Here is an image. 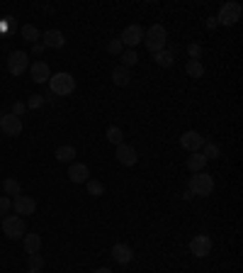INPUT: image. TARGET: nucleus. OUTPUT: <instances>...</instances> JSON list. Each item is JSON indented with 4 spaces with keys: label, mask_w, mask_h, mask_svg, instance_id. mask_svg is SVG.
I'll use <instances>...</instances> for the list:
<instances>
[{
    "label": "nucleus",
    "mask_w": 243,
    "mask_h": 273,
    "mask_svg": "<svg viewBox=\"0 0 243 273\" xmlns=\"http://www.w3.org/2000/svg\"><path fill=\"white\" fill-rule=\"evenodd\" d=\"M166 39H168V32H166L163 25H151L144 32V44L149 49V54H156L160 49H166Z\"/></svg>",
    "instance_id": "obj_1"
},
{
    "label": "nucleus",
    "mask_w": 243,
    "mask_h": 273,
    "mask_svg": "<svg viewBox=\"0 0 243 273\" xmlns=\"http://www.w3.org/2000/svg\"><path fill=\"white\" fill-rule=\"evenodd\" d=\"M49 88H51V93H54V95L66 98V95H71L75 90V78L71 74H66V71L54 74L51 78H49Z\"/></svg>",
    "instance_id": "obj_2"
},
{
    "label": "nucleus",
    "mask_w": 243,
    "mask_h": 273,
    "mask_svg": "<svg viewBox=\"0 0 243 273\" xmlns=\"http://www.w3.org/2000/svg\"><path fill=\"white\" fill-rule=\"evenodd\" d=\"M212 190H214V178H212L209 173H195V176L190 178V193L197 195V198L212 195Z\"/></svg>",
    "instance_id": "obj_3"
},
{
    "label": "nucleus",
    "mask_w": 243,
    "mask_h": 273,
    "mask_svg": "<svg viewBox=\"0 0 243 273\" xmlns=\"http://www.w3.org/2000/svg\"><path fill=\"white\" fill-rule=\"evenodd\" d=\"M241 12H243L241 3H236V0H229V3H224V5H221L216 22H219V25H224V27H234L236 22L241 20Z\"/></svg>",
    "instance_id": "obj_4"
},
{
    "label": "nucleus",
    "mask_w": 243,
    "mask_h": 273,
    "mask_svg": "<svg viewBox=\"0 0 243 273\" xmlns=\"http://www.w3.org/2000/svg\"><path fill=\"white\" fill-rule=\"evenodd\" d=\"M0 229L5 232V236L8 239H22L25 236V220L17 215H8L5 220H0Z\"/></svg>",
    "instance_id": "obj_5"
},
{
    "label": "nucleus",
    "mask_w": 243,
    "mask_h": 273,
    "mask_svg": "<svg viewBox=\"0 0 243 273\" xmlns=\"http://www.w3.org/2000/svg\"><path fill=\"white\" fill-rule=\"evenodd\" d=\"M29 68V57H27V51H12L8 57V71L12 76H22L25 71Z\"/></svg>",
    "instance_id": "obj_6"
},
{
    "label": "nucleus",
    "mask_w": 243,
    "mask_h": 273,
    "mask_svg": "<svg viewBox=\"0 0 243 273\" xmlns=\"http://www.w3.org/2000/svg\"><path fill=\"white\" fill-rule=\"evenodd\" d=\"M180 147L185 151H190V154H195V151H199L205 147V137L199 132H195V130H187V132L180 134Z\"/></svg>",
    "instance_id": "obj_7"
},
{
    "label": "nucleus",
    "mask_w": 243,
    "mask_h": 273,
    "mask_svg": "<svg viewBox=\"0 0 243 273\" xmlns=\"http://www.w3.org/2000/svg\"><path fill=\"white\" fill-rule=\"evenodd\" d=\"M119 42L127 49H134L136 44H141V42H144V27H141V25H129V27H124Z\"/></svg>",
    "instance_id": "obj_8"
},
{
    "label": "nucleus",
    "mask_w": 243,
    "mask_h": 273,
    "mask_svg": "<svg viewBox=\"0 0 243 273\" xmlns=\"http://www.w3.org/2000/svg\"><path fill=\"white\" fill-rule=\"evenodd\" d=\"M190 251H192V256H197V259H205V256L212 254V239L207 234H197L190 239Z\"/></svg>",
    "instance_id": "obj_9"
},
{
    "label": "nucleus",
    "mask_w": 243,
    "mask_h": 273,
    "mask_svg": "<svg viewBox=\"0 0 243 273\" xmlns=\"http://www.w3.org/2000/svg\"><path fill=\"white\" fill-rule=\"evenodd\" d=\"M0 132L5 134V137H19L22 134V120L15 117V115H3L0 117Z\"/></svg>",
    "instance_id": "obj_10"
},
{
    "label": "nucleus",
    "mask_w": 243,
    "mask_h": 273,
    "mask_svg": "<svg viewBox=\"0 0 243 273\" xmlns=\"http://www.w3.org/2000/svg\"><path fill=\"white\" fill-rule=\"evenodd\" d=\"M29 76H32V81H34V83H49V78H51V68H49L47 61H34V64L29 66Z\"/></svg>",
    "instance_id": "obj_11"
},
{
    "label": "nucleus",
    "mask_w": 243,
    "mask_h": 273,
    "mask_svg": "<svg viewBox=\"0 0 243 273\" xmlns=\"http://www.w3.org/2000/svg\"><path fill=\"white\" fill-rule=\"evenodd\" d=\"M42 44H44V49H61L66 44V37L61 29H49V32H44L42 34Z\"/></svg>",
    "instance_id": "obj_12"
},
{
    "label": "nucleus",
    "mask_w": 243,
    "mask_h": 273,
    "mask_svg": "<svg viewBox=\"0 0 243 273\" xmlns=\"http://www.w3.org/2000/svg\"><path fill=\"white\" fill-rule=\"evenodd\" d=\"M112 259L119 266H127V264H131V259H134V251H131L129 244H121V242H117V244H112Z\"/></svg>",
    "instance_id": "obj_13"
},
{
    "label": "nucleus",
    "mask_w": 243,
    "mask_h": 273,
    "mask_svg": "<svg viewBox=\"0 0 243 273\" xmlns=\"http://www.w3.org/2000/svg\"><path fill=\"white\" fill-rule=\"evenodd\" d=\"M117 161H119L121 166H134V163L139 161V154H136V149L129 147V144H119V147H117Z\"/></svg>",
    "instance_id": "obj_14"
},
{
    "label": "nucleus",
    "mask_w": 243,
    "mask_h": 273,
    "mask_svg": "<svg viewBox=\"0 0 243 273\" xmlns=\"http://www.w3.org/2000/svg\"><path fill=\"white\" fill-rule=\"evenodd\" d=\"M12 207H15V212H17V215H34V210H37V200L27 198V195H17V198L12 200Z\"/></svg>",
    "instance_id": "obj_15"
},
{
    "label": "nucleus",
    "mask_w": 243,
    "mask_h": 273,
    "mask_svg": "<svg viewBox=\"0 0 243 273\" xmlns=\"http://www.w3.org/2000/svg\"><path fill=\"white\" fill-rule=\"evenodd\" d=\"M22 249H25V254H39V249H42V236L37 232H32V234H25L22 236Z\"/></svg>",
    "instance_id": "obj_16"
},
{
    "label": "nucleus",
    "mask_w": 243,
    "mask_h": 273,
    "mask_svg": "<svg viewBox=\"0 0 243 273\" xmlns=\"http://www.w3.org/2000/svg\"><path fill=\"white\" fill-rule=\"evenodd\" d=\"M68 178L73 180V183H85V180L90 178V171L85 163H71V169H68Z\"/></svg>",
    "instance_id": "obj_17"
},
{
    "label": "nucleus",
    "mask_w": 243,
    "mask_h": 273,
    "mask_svg": "<svg viewBox=\"0 0 243 273\" xmlns=\"http://www.w3.org/2000/svg\"><path fill=\"white\" fill-rule=\"evenodd\" d=\"M153 61H156L160 68H170L173 64H175V54H173L170 49H160V51L153 54Z\"/></svg>",
    "instance_id": "obj_18"
},
{
    "label": "nucleus",
    "mask_w": 243,
    "mask_h": 273,
    "mask_svg": "<svg viewBox=\"0 0 243 273\" xmlns=\"http://www.w3.org/2000/svg\"><path fill=\"white\" fill-rule=\"evenodd\" d=\"M205 166H207V159L202 156V151H195V154L187 156V169L192 171V173H202Z\"/></svg>",
    "instance_id": "obj_19"
},
{
    "label": "nucleus",
    "mask_w": 243,
    "mask_h": 273,
    "mask_svg": "<svg viewBox=\"0 0 243 273\" xmlns=\"http://www.w3.org/2000/svg\"><path fill=\"white\" fill-rule=\"evenodd\" d=\"M112 83H114V85H119V88H124V85H129V83H131L129 68H124V66L112 68Z\"/></svg>",
    "instance_id": "obj_20"
},
{
    "label": "nucleus",
    "mask_w": 243,
    "mask_h": 273,
    "mask_svg": "<svg viewBox=\"0 0 243 273\" xmlns=\"http://www.w3.org/2000/svg\"><path fill=\"white\" fill-rule=\"evenodd\" d=\"M56 159L61 161V163H73L75 147H73V144H61V147L56 149Z\"/></svg>",
    "instance_id": "obj_21"
},
{
    "label": "nucleus",
    "mask_w": 243,
    "mask_h": 273,
    "mask_svg": "<svg viewBox=\"0 0 243 273\" xmlns=\"http://www.w3.org/2000/svg\"><path fill=\"white\" fill-rule=\"evenodd\" d=\"M185 71L190 78H202V76H205V64H202V61H195V59H187Z\"/></svg>",
    "instance_id": "obj_22"
},
{
    "label": "nucleus",
    "mask_w": 243,
    "mask_h": 273,
    "mask_svg": "<svg viewBox=\"0 0 243 273\" xmlns=\"http://www.w3.org/2000/svg\"><path fill=\"white\" fill-rule=\"evenodd\" d=\"M22 39H27V42H32V44H37V42H42V32H39L34 25H22Z\"/></svg>",
    "instance_id": "obj_23"
},
{
    "label": "nucleus",
    "mask_w": 243,
    "mask_h": 273,
    "mask_svg": "<svg viewBox=\"0 0 243 273\" xmlns=\"http://www.w3.org/2000/svg\"><path fill=\"white\" fill-rule=\"evenodd\" d=\"M85 188H88V195H93V198H100V195H105V186L100 183V180H95V178H88V180H85Z\"/></svg>",
    "instance_id": "obj_24"
},
{
    "label": "nucleus",
    "mask_w": 243,
    "mask_h": 273,
    "mask_svg": "<svg viewBox=\"0 0 243 273\" xmlns=\"http://www.w3.org/2000/svg\"><path fill=\"white\" fill-rule=\"evenodd\" d=\"M202 156H205L207 161H209V159H219V156H221L219 144H214V141H205V147H202Z\"/></svg>",
    "instance_id": "obj_25"
},
{
    "label": "nucleus",
    "mask_w": 243,
    "mask_h": 273,
    "mask_svg": "<svg viewBox=\"0 0 243 273\" xmlns=\"http://www.w3.org/2000/svg\"><path fill=\"white\" fill-rule=\"evenodd\" d=\"M119 57H121V66H124V68L136 66V64H139V54H136L134 49H124Z\"/></svg>",
    "instance_id": "obj_26"
},
{
    "label": "nucleus",
    "mask_w": 243,
    "mask_h": 273,
    "mask_svg": "<svg viewBox=\"0 0 243 273\" xmlns=\"http://www.w3.org/2000/svg\"><path fill=\"white\" fill-rule=\"evenodd\" d=\"M105 137H107V141H110V144H114V147H119V144H124V132H121L119 127H107V132H105Z\"/></svg>",
    "instance_id": "obj_27"
},
{
    "label": "nucleus",
    "mask_w": 243,
    "mask_h": 273,
    "mask_svg": "<svg viewBox=\"0 0 243 273\" xmlns=\"http://www.w3.org/2000/svg\"><path fill=\"white\" fill-rule=\"evenodd\" d=\"M3 190H5V195H8V198H12V195L17 198V195H19V183L15 178H5V180H3Z\"/></svg>",
    "instance_id": "obj_28"
},
{
    "label": "nucleus",
    "mask_w": 243,
    "mask_h": 273,
    "mask_svg": "<svg viewBox=\"0 0 243 273\" xmlns=\"http://www.w3.org/2000/svg\"><path fill=\"white\" fill-rule=\"evenodd\" d=\"M202 54H205V49L199 47V44H195V42H192V44L187 47V57L195 59V61H199V59H202Z\"/></svg>",
    "instance_id": "obj_29"
},
{
    "label": "nucleus",
    "mask_w": 243,
    "mask_h": 273,
    "mask_svg": "<svg viewBox=\"0 0 243 273\" xmlns=\"http://www.w3.org/2000/svg\"><path fill=\"white\" fill-rule=\"evenodd\" d=\"M27 264H29V268H44V259H42V254H29L27 256Z\"/></svg>",
    "instance_id": "obj_30"
},
{
    "label": "nucleus",
    "mask_w": 243,
    "mask_h": 273,
    "mask_svg": "<svg viewBox=\"0 0 243 273\" xmlns=\"http://www.w3.org/2000/svg\"><path fill=\"white\" fill-rule=\"evenodd\" d=\"M25 105H27V110H39V107L44 105V98H42V95H32Z\"/></svg>",
    "instance_id": "obj_31"
},
{
    "label": "nucleus",
    "mask_w": 243,
    "mask_h": 273,
    "mask_svg": "<svg viewBox=\"0 0 243 273\" xmlns=\"http://www.w3.org/2000/svg\"><path fill=\"white\" fill-rule=\"evenodd\" d=\"M107 51H110V54H121V51H124V44H121L119 39H112V42L107 44Z\"/></svg>",
    "instance_id": "obj_32"
},
{
    "label": "nucleus",
    "mask_w": 243,
    "mask_h": 273,
    "mask_svg": "<svg viewBox=\"0 0 243 273\" xmlns=\"http://www.w3.org/2000/svg\"><path fill=\"white\" fill-rule=\"evenodd\" d=\"M10 207H12V198H8V195H0V215H5Z\"/></svg>",
    "instance_id": "obj_33"
},
{
    "label": "nucleus",
    "mask_w": 243,
    "mask_h": 273,
    "mask_svg": "<svg viewBox=\"0 0 243 273\" xmlns=\"http://www.w3.org/2000/svg\"><path fill=\"white\" fill-rule=\"evenodd\" d=\"M27 113V105L25 103H15L12 105V115H15V117H19V115H25Z\"/></svg>",
    "instance_id": "obj_34"
},
{
    "label": "nucleus",
    "mask_w": 243,
    "mask_h": 273,
    "mask_svg": "<svg viewBox=\"0 0 243 273\" xmlns=\"http://www.w3.org/2000/svg\"><path fill=\"white\" fill-rule=\"evenodd\" d=\"M32 51H34V54H42V51H44V44H42V42L32 44Z\"/></svg>",
    "instance_id": "obj_35"
},
{
    "label": "nucleus",
    "mask_w": 243,
    "mask_h": 273,
    "mask_svg": "<svg viewBox=\"0 0 243 273\" xmlns=\"http://www.w3.org/2000/svg\"><path fill=\"white\" fill-rule=\"evenodd\" d=\"M216 25H219V22H216V17H209V20H207V27H209V29H214Z\"/></svg>",
    "instance_id": "obj_36"
},
{
    "label": "nucleus",
    "mask_w": 243,
    "mask_h": 273,
    "mask_svg": "<svg viewBox=\"0 0 243 273\" xmlns=\"http://www.w3.org/2000/svg\"><path fill=\"white\" fill-rule=\"evenodd\" d=\"M95 273H112V268H97Z\"/></svg>",
    "instance_id": "obj_37"
},
{
    "label": "nucleus",
    "mask_w": 243,
    "mask_h": 273,
    "mask_svg": "<svg viewBox=\"0 0 243 273\" xmlns=\"http://www.w3.org/2000/svg\"><path fill=\"white\" fill-rule=\"evenodd\" d=\"M29 273H42V271L39 268H29Z\"/></svg>",
    "instance_id": "obj_38"
},
{
    "label": "nucleus",
    "mask_w": 243,
    "mask_h": 273,
    "mask_svg": "<svg viewBox=\"0 0 243 273\" xmlns=\"http://www.w3.org/2000/svg\"><path fill=\"white\" fill-rule=\"evenodd\" d=\"M0 117H3V110H0Z\"/></svg>",
    "instance_id": "obj_39"
},
{
    "label": "nucleus",
    "mask_w": 243,
    "mask_h": 273,
    "mask_svg": "<svg viewBox=\"0 0 243 273\" xmlns=\"http://www.w3.org/2000/svg\"><path fill=\"white\" fill-rule=\"evenodd\" d=\"M0 134H3V132H0Z\"/></svg>",
    "instance_id": "obj_40"
}]
</instances>
